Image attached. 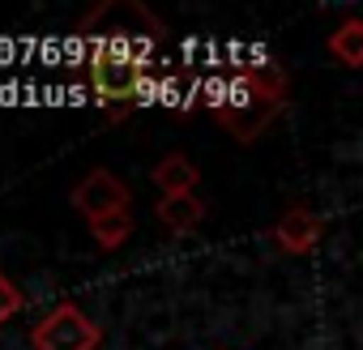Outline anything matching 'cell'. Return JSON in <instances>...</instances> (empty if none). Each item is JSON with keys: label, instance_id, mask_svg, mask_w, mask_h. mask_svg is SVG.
<instances>
[{"label": "cell", "instance_id": "1", "mask_svg": "<svg viewBox=\"0 0 363 350\" xmlns=\"http://www.w3.org/2000/svg\"><path fill=\"white\" fill-rule=\"evenodd\" d=\"M214 120L235 137V141H257L278 111L286 107V73L282 64H248L240 73H231L218 90H214Z\"/></svg>", "mask_w": 363, "mask_h": 350}, {"label": "cell", "instance_id": "2", "mask_svg": "<svg viewBox=\"0 0 363 350\" xmlns=\"http://www.w3.org/2000/svg\"><path fill=\"white\" fill-rule=\"evenodd\" d=\"M77 30L94 52H116L133 60H150V52L162 39V22L137 0H107V5L82 18Z\"/></svg>", "mask_w": 363, "mask_h": 350}, {"label": "cell", "instance_id": "3", "mask_svg": "<svg viewBox=\"0 0 363 350\" xmlns=\"http://www.w3.org/2000/svg\"><path fill=\"white\" fill-rule=\"evenodd\" d=\"M145 69H150V60H133V56H116V52H90L86 77L103 103L133 107V98L145 90Z\"/></svg>", "mask_w": 363, "mask_h": 350}, {"label": "cell", "instance_id": "4", "mask_svg": "<svg viewBox=\"0 0 363 350\" xmlns=\"http://www.w3.org/2000/svg\"><path fill=\"white\" fill-rule=\"evenodd\" d=\"M99 324L77 307V303H60L56 312H48L35 329H30V346L35 350H94L99 346Z\"/></svg>", "mask_w": 363, "mask_h": 350}, {"label": "cell", "instance_id": "5", "mask_svg": "<svg viewBox=\"0 0 363 350\" xmlns=\"http://www.w3.org/2000/svg\"><path fill=\"white\" fill-rule=\"evenodd\" d=\"M69 201H73V210L86 222H94V218H107V214H124L128 210V188L116 180L107 166H94L90 175H82V180L73 184Z\"/></svg>", "mask_w": 363, "mask_h": 350}, {"label": "cell", "instance_id": "6", "mask_svg": "<svg viewBox=\"0 0 363 350\" xmlns=\"http://www.w3.org/2000/svg\"><path fill=\"white\" fill-rule=\"evenodd\" d=\"M320 235H325V222H320L308 205H291V210L274 222V244H278L282 252H291V256L312 252V248L320 244Z\"/></svg>", "mask_w": 363, "mask_h": 350}, {"label": "cell", "instance_id": "7", "mask_svg": "<svg viewBox=\"0 0 363 350\" xmlns=\"http://www.w3.org/2000/svg\"><path fill=\"white\" fill-rule=\"evenodd\" d=\"M154 218H158L171 235H189V231H197V227H201V218H206V201H201L197 193H184V197H162V201L154 205Z\"/></svg>", "mask_w": 363, "mask_h": 350}, {"label": "cell", "instance_id": "8", "mask_svg": "<svg viewBox=\"0 0 363 350\" xmlns=\"http://www.w3.org/2000/svg\"><path fill=\"white\" fill-rule=\"evenodd\" d=\"M154 184H158L162 197H184V193H197L201 171H197V162L184 158V154H167V158L154 166Z\"/></svg>", "mask_w": 363, "mask_h": 350}, {"label": "cell", "instance_id": "9", "mask_svg": "<svg viewBox=\"0 0 363 350\" xmlns=\"http://www.w3.org/2000/svg\"><path fill=\"white\" fill-rule=\"evenodd\" d=\"M329 56L346 69H363V18H346L329 35Z\"/></svg>", "mask_w": 363, "mask_h": 350}, {"label": "cell", "instance_id": "10", "mask_svg": "<svg viewBox=\"0 0 363 350\" xmlns=\"http://www.w3.org/2000/svg\"><path fill=\"white\" fill-rule=\"evenodd\" d=\"M90 235L99 239V248H107V252H111V248H120V244L133 235V214L124 210V214H107V218H94V222H90Z\"/></svg>", "mask_w": 363, "mask_h": 350}, {"label": "cell", "instance_id": "11", "mask_svg": "<svg viewBox=\"0 0 363 350\" xmlns=\"http://www.w3.org/2000/svg\"><path fill=\"white\" fill-rule=\"evenodd\" d=\"M18 307H22V290H18L5 273H0V329H5V320H9Z\"/></svg>", "mask_w": 363, "mask_h": 350}]
</instances>
